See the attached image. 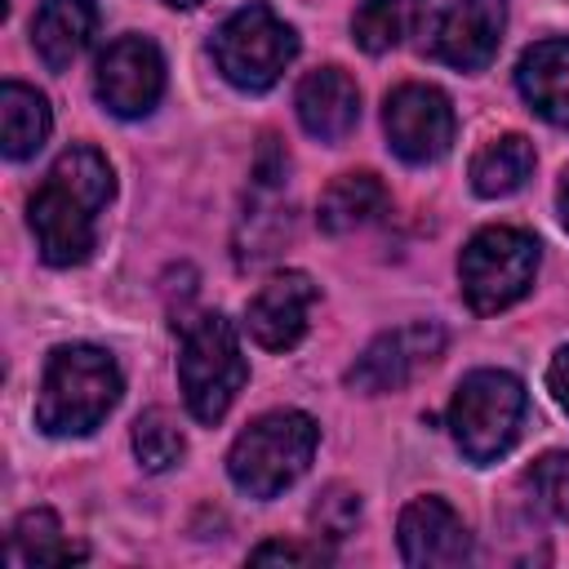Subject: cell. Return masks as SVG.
<instances>
[{"mask_svg": "<svg viewBox=\"0 0 569 569\" xmlns=\"http://www.w3.org/2000/svg\"><path fill=\"white\" fill-rule=\"evenodd\" d=\"M116 178L102 151L71 147L53 160L44 182L27 204V222L36 231V249L49 267H76L93 249V227L102 204L111 200Z\"/></svg>", "mask_w": 569, "mask_h": 569, "instance_id": "6da1fadb", "label": "cell"}, {"mask_svg": "<svg viewBox=\"0 0 569 569\" xmlns=\"http://www.w3.org/2000/svg\"><path fill=\"white\" fill-rule=\"evenodd\" d=\"M120 391H124L120 369L102 347L93 342L53 347L36 396V427L49 436H89L116 409Z\"/></svg>", "mask_w": 569, "mask_h": 569, "instance_id": "7a4b0ae2", "label": "cell"}, {"mask_svg": "<svg viewBox=\"0 0 569 569\" xmlns=\"http://www.w3.org/2000/svg\"><path fill=\"white\" fill-rule=\"evenodd\" d=\"M316 440L320 431L302 409H271L236 436L227 453V476L249 498H271L311 467Z\"/></svg>", "mask_w": 569, "mask_h": 569, "instance_id": "3957f363", "label": "cell"}, {"mask_svg": "<svg viewBox=\"0 0 569 569\" xmlns=\"http://www.w3.org/2000/svg\"><path fill=\"white\" fill-rule=\"evenodd\" d=\"M244 378H249V365L240 356L236 325L218 311L196 316L178 347V382H182L187 409L200 422H218L240 396Z\"/></svg>", "mask_w": 569, "mask_h": 569, "instance_id": "277c9868", "label": "cell"}, {"mask_svg": "<svg viewBox=\"0 0 569 569\" xmlns=\"http://www.w3.org/2000/svg\"><path fill=\"white\" fill-rule=\"evenodd\" d=\"M525 418V382L507 369H476L458 382L453 405H449V431L462 458L471 462H493L502 458Z\"/></svg>", "mask_w": 569, "mask_h": 569, "instance_id": "5b68a950", "label": "cell"}, {"mask_svg": "<svg viewBox=\"0 0 569 569\" xmlns=\"http://www.w3.org/2000/svg\"><path fill=\"white\" fill-rule=\"evenodd\" d=\"M538 271V240L520 227H485L458 253V280L471 311L493 316L520 302Z\"/></svg>", "mask_w": 569, "mask_h": 569, "instance_id": "8992f818", "label": "cell"}, {"mask_svg": "<svg viewBox=\"0 0 569 569\" xmlns=\"http://www.w3.org/2000/svg\"><path fill=\"white\" fill-rule=\"evenodd\" d=\"M209 53L218 62V71L244 89V93H262L271 89L284 67L298 58V36L284 18H276L267 4H244L236 9L209 40Z\"/></svg>", "mask_w": 569, "mask_h": 569, "instance_id": "52a82bcc", "label": "cell"}, {"mask_svg": "<svg viewBox=\"0 0 569 569\" xmlns=\"http://www.w3.org/2000/svg\"><path fill=\"white\" fill-rule=\"evenodd\" d=\"M387 142L409 164H431L453 147V107L436 84H400L387 93L382 107Z\"/></svg>", "mask_w": 569, "mask_h": 569, "instance_id": "ba28073f", "label": "cell"}, {"mask_svg": "<svg viewBox=\"0 0 569 569\" xmlns=\"http://www.w3.org/2000/svg\"><path fill=\"white\" fill-rule=\"evenodd\" d=\"M98 102L120 116V120H138L147 116L160 93H164V58L147 36H120L107 44V53L98 58V76H93Z\"/></svg>", "mask_w": 569, "mask_h": 569, "instance_id": "9c48e42d", "label": "cell"}, {"mask_svg": "<svg viewBox=\"0 0 569 569\" xmlns=\"http://www.w3.org/2000/svg\"><path fill=\"white\" fill-rule=\"evenodd\" d=\"M507 31V0H458L449 4L427 36V53L458 71H480L493 62Z\"/></svg>", "mask_w": 569, "mask_h": 569, "instance_id": "30bf717a", "label": "cell"}, {"mask_svg": "<svg viewBox=\"0 0 569 569\" xmlns=\"http://www.w3.org/2000/svg\"><path fill=\"white\" fill-rule=\"evenodd\" d=\"M320 289L307 271H280L271 276L244 307V329L258 347L267 351H289L302 342L307 333V320H311V307H316Z\"/></svg>", "mask_w": 569, "mask_h": 569, "instance_id": "8fae6325", "label": "cell"}, {"mask_svg": "<svg viewBox=\"0 0 569 569\" xmlns=\"http://www.w3.org/2000/svg\"><path fill=\"white\" fill-rule=\"evenodd\" d=\"M440 347H445V333L436 325H427V320L405 325V329H391V333H382V338H373L365 347V356L351 365L347 382L356 391H365V396L396 391V387H405L413 378V369L431 365L440 356Z\"/></svg>", "mask_w": 569, "mask_h": 569, "instance_id": "7c38bea8", "label": "cell"}, {"mask_svg": "<svg viewBox=\"0 0 569 569\" xmlns=\"http://www.w3.org/2000/svg\"><path fill=\"white\" fill-rule=\"evenodd\" d=\"M396 538H400L405 565H418V569H445V565L471 560V533H467L462 516L436 493L413 498L400 511Z\"/></svg>", "mask_w": 569, "mask_h": 569, "instance_id": "4fadbf2b", "label": "cell"}, {"mask_svg": "<svg viewBox=\"0 0 569 569\" xmlns=\"http://www.w3.org/2000/svg\"><path fill=\"white\" fill-rule=\"evenodd\" d=\"M298 120L320 142H342L360 120V89L342 67H316L293 93Z\"/></svg>", "mask_w": 569, "mask_h": 569, "instance_id": "5bb4252c", "label": "cell"}, {"mask_svg": "<svg viewBox=\"0 0 569 569\" xmlns=\"http://www.w3.org/2000/svg\"><path fill=\"white\" fill-rule=\"evenodd\" d=\"M516 89L547 124L569 129V40H538L516 62Z\"/></svg>", "mask_w": 569, "mask_h": 569, "instance_id": "9a60e30c", "label": "cell"}, {"mask_svg": "<svg viewBox=\"0 0 569 569\" xmlns=\"http://www.w3.org/2000/svg\"><path fill=\"white\" fill-rule=\"evenodd\" d=\"M98 31V4L93 0H44L31 22V44L49 71H67Z\"/></svg>", "mask_w": 569, "mask_h": 569, "instance_id": "2e32d148", "label": "cell"}, {"mask_svg": "<svg viewBox=\"0 0 569 569\" xmlns=\"http://www.w3.org/2000/svg\"><path fill=\"white\" fill-rule=\"evenodd\" d=\"M387 204H391V196H387V187H382L378 173H369V169H360V173H338V178L325 187L320 204H316V222H320L325 231L342 236V231H356V227H369L373 218H382Z\"/></svg>", "mask_w": 569, "mask_h": 569, "instance_id": "e0dca14e", "label": "cell"}, {"mask_svg": "<svg viewBox=\"0 0 569 569\" xmlns=\"http://www.w3.org/2000/svg\"><path fill=\"white\" fill-rule=\"evenodd\" d=\"M49 102L40 89L31 84H18V80H4L0 84V151L9 160H27L44 147L49 138Z\"/></svg>", "mask_w": 569, "mask_h": 569, "instance_id": "ac0fdd59", "label": "cell"}, {"mask_svg": "<svg viewBox=\"0 0 569 569\" xmlns=\"http://www.w3.org/2000/svg\"><path fill=\"white\" fill-rule=\"evenodd\" d=\"M529 173H533V142L525 133H502L471 156V187L489 200L520 191Z\"/></svg>", "mask_w": 569, "mask_h": 569, "instance_id": "d6986e66", "label": "cell"}, {"mask_svg": "<svg viewBox=\"0 0 569 569\" xmlns=\"http://www.w3.org/2000/svg\"><path fill=\"white\" fill-rule=\"evenodd\" d=\"M9 560L13 565H71V560H84V547L71 542L58 525V516L49 507H36V511H22L13 533H9Z\"/></svg>", "mask_w": 569, "mask_h": 569, "instance_id": "ffe728a7", "label": "cell"}, {"mask_svg": "<svg viewBox=\"0 0 569 569\" xmlns=\"http://www.w3.org/2000/svg\"><path fill=\"white\" fill-rule=\"evenodd\" d=\"M413 22V0H365L351 18V36L365 53H387L405 40Z\"/></svg>", "mask_w": 569, "mask_h": 569, "instance_id": "44dd1931", "label": "cell"}, {"mask_svg": "<svg viewBox=\"0 0 569 569\" xmlns=\"http://www.w3.org/2000/svg\"><path fill=\"white\" fill-rule=\"evenodd\" d=\"M133 453H138V462L147 471H169L187 453V440H182L178 422L164 409H147L133 422Z\"/></svg>", "mask_w": 569, "mask_h": 569, "instance_id": "7402d4cb", "label": "cell"}, {"mask_svg": "<svg viewBox=\"0 0 569 569\" xmlns=\"http://www.w3.org/2000/svg\"><path fill=\"white\" fill-rule=\"evenodd\" d=\"M525 485H529V498L542 516L551 520H569V453H542L529 471H525Z\"/></svg>", "mask_w": 569, "mask_h": 569, "instance_id": "603a6c76", "label": "cell"}, {"mask_svg": "<svg viewBox=\"0 0 569 569\" xmlns=\"http://www.w3.org/2000/svg\"><path fill=\"white\" fill-rule=\"evenodd\" d=\"M311 525L320 538H347L356 525H360V493L347 489V485H329L325 493H316L311 502Z\"/></svg>", "mask_w": 569, "mask_h": 569, "instance_id": "cb8c5ba5", "label": "cell"}, {"mask_svg": "<svg viewBox=\"0 0 569 569\" xmlns=\"http://www.w3.org/2000/svg\"><path fill=\"white\" fill-rule=\"evenodd\" d=\"M253 565H325L329 551L320 542H284V538H271L262 547L249 551Z\"/></svg>", "mask_w": 569, "mask_h": 569, "instance_id": "d4e9b609", "label": "cell"}, {"mask_svg": "<svg viewBox=\"0 0 569 569\" xmlns=\"http://www.w3.org/2000/svg\"><path fill=\"white\" fill-rule=\"evenodd\" d=\"M253 173H258L262 187H276V182L289 173V156H284V147H280L271 133H267L262 147H258V164H253Z\"/></svg>", "mask_w": 569, "mask_h": 569, "instance_id": "484cf974", "label": "cell"}, {"mask_svg": "<svg viewBox=\"0 0 569 569\" xmlns=\"http://www.w3.org/2000/svg\"><path fill=\"white\" fill-rule=\"evenodd\" d=\"M547 387H551L556 405L569 413V347H560V351L551 356V365H547Z\"/></svg>", "mask_w": 569, "mask_h": 569, "instance_id": "4316f807", "label": "cell"}, {"mask_svg": "<svg viewBox=\"0 0 569 569\" xmlns=\"http://www.w3.org/2000/svg\"><path fill=\"white\" fill-rule=\"evenodd\" d=\"M556 209H560V222L569 227V169L560 173V187H556Z\"/></svg>", "mask_w": 569, "mask_h": 569, "instance_id": "83f0119b", "label": "cell"}, {"mask_svg": "<svg viewBox=\"0 0 569 569\" xmlns=\"http://www.w3.org/2000/svg\"><path fill=\"white\" fill-rule=\"evenodd\" d=\"M164 4H173V9H191V4H204V0H164Z\"/></svg>", "mask_w": 569, "mask_h": 569, "instance_id": "f1b7e54d", "label": "cell"}]
</instances>
